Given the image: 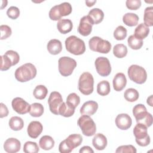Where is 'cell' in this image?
<instances>
[{"instance_id":"47","label":"cell","mask_w":153,"mask_h":153,"mask_svg":"<svg viewBox=\"0 0 153 153\" xmlns=\"http://www.w3.org/2000/svg\"><path fill=\"white\" fill-rule=\"evenodd\" d=\"M0 108V118H4L7 117L8 115V110L5 105L3 103H1Z\"/></svg>"},{"instance_id":"40","label":"cell","mask_w":153,"mask_h":153,"mask_svg":"<svg viewBox=\"0 0 153 153\" xmlns=\"http://www.w3.org/2000/svg\"><path fill=\"white\" fill-rule=\"evenodd\" d=\"M1 71H7L9 69L11 66H13V63L10 59L5 54L3 56H1Z\"/></svg>"},{"instance_id":"30","label":"cell","mask_w":153,"mask_h":153,"mask_svg":"<svg viewBox=\"0 0 153 153\" xmlns=\"http://www.w3.org/2000/svg\"><path fill=\"white\" fill-rule=\"evenodd\" d=\"M48 93V90L47 87L44 85H37L33 91L34 97L39 100H42L45 98Z\"/></svg>"},{"instance_id":"49","label":"cell","mask_w":153,"mask_h":153,"mask_svg":"<svg viewBox=\"0 0 153 153\" xmlns=\"http://www.w3.org/2000/svg\"><path fill=\"white\" fill-rule=\"evenodd\" d=\"M96 2V1H86L85 4L87 7H92Z\"/></svg>"},{"instance_id":"11","label":"cell","mask_w":153,"mask_h":153,"mask_svg":"<svg viewBox=\"0 0 153 153\" xmlns=\"http://www.w3.org/2000/svg\"><path fill=\"white\" fill-rule=\"evenodd\" d=\"M97 72L102 76H107L111 72L110 62L106 57H99L94 62Z\"/></svg>"},{"instance_id":"37","label":"cell","mask_w":153,"mask_h":153,"mask_svg":"<svg viewBox=\"0 0 153 153\" xmlns=\"http://www.w3.org/2000/svg\"><path fill=\"white\" fill-rule=\"evenodd\" d=\"M66 103L71 107L75 109L80 103V97L75 93H70L67 97Z\"/></svg>"},{"instance_id":"22","label":"cell","mask_w":153,"mask_h":153,"mask_svg":"<svg viewBox=\"0 0 153 153\" xmlns=\"http://www.w3.org/2000/svg\"><path fill=\"white\" fill-rule=\"evenodd\" d=\"M48 51L53 55L59 54L62 50V45L59 39H53L48 41L47 45Z\"/></svg>"},{"instance_id":"38","label":"cell","mask_w":153,"mask_h":153,"mask_svg":"<svg viewBox=\"0 0 153 153\" xmlns=\"http://www.w3.org/2000/svg\"><path fill=\"white\" fill-rule=\"evenodd\" d=\"M39 151L37 143L35 142L27 141L23 146V151L25 153H36Z\"/></svg>"},{"instance_id":"5","label":"cell","mask_w":153,"mask_h":153,"mask_svg":"<svg viewBox=\"0 0 153 153\" xmlns=\"http://www.w3.org/2000/svg\"><path fill=\"white\" fill-rule=\"evenodd\" d=\"M72 8L69 2H63L60 4L54 5L49 11V17L51 20H59L63 16L69 15L72 13Z\"/></svg>"},{"instance_id":"36","label":"cell","mask_w":153,"mask_h":153,"mask_svg":"<svg viewBox=\"0 0 153 153\" xmlns=\"http://www.w3.org/2000/svg\"><path fill=\"white\" fill-rule=\"evenodd\" d=\"M128 45L133 50H139L143 45V41L135 37L133 35H130L127 39Z\"/></svg>"},{"instance_id":"29","label":"cell","mask_w":153,"mask_h":153,"mask_svg":"<svg viewBox=\"0 0 153 153\" xmlns=\"http://www.w3.org/2000/svg\"><path fill=\"white\" fill-rule=\"evenodd\" d=\"M111 91L110 84L108 81H102L98 83L97 85V93L102 96L108 95Z\"/></svg>"},{"instance_id":"12","label":"cell","mask_w":153,"mask_h":153,"mask_svg":"<svg viewBox=\"0 0 153 153\" xmlns=\"http://www.w3.org/2000/svg\"><path fill=\"white\" fill-rule=\"evenodd\" d=\"M63 99L60 93L53 91L50 93L48 99V103L50 111L54 115H59V110L63 103Z\"/></svg>"},{"instance_id":"28","label":"cell","mask_w":153,"mask_h":153,"mask_svg":"<svg viewBox=\"0 0 153 153\" xmlns=\"http://www.w3.org/2000/svg\"><path fill=\"white\" fill-rule=\"evenodd\" d=\"M66 140L71 148L74 149L81 144L82 142V137L79 134H70Z\"/></svg>"},{"instance_id":"9","label":"cell","mask_w":153,"mask_h":153,"mask_svg":"<svg viewBox=\"0 0 153 153\" xmlns=\"http://www.w3.org/2000/svg\"><path fill=\"white\" fill-rule=\"evenodd\" d=\"M78 125L82 134L86 136H91L96 133V124L88 115H82L80 117L78 120Z\"/></svg>"},{"instance_id":"46","label":"cell","mask_w":153,"mask_h":153,"mask_svg":"<svg viewBox=\"0 0 153 153\" xmlns=\"http://www.w3.org/2000/svg\"><path fill=\"white\" fill-rule=\"evenodd\" d=\"M59 152L61 153H69L72 152L73 149L71 148V147L65 139L60 143L59 146Z\"/></svg>"},{"instance_id":"42","label":"cell","mask_w":153,"mask_h":153,"mask_svg":"<svg viewBox=\"0 0 153 153\" xmlns=\"http://www.w3.org/2000/svg\"><path fill=\"white\" fill-rule=\"evenodd\" d=\"M0 30H1V39H5L10 37L11 35L12 31L11 27L8 25H2L0 26Z\"/></svg>"},{"instance_id":"19","label":"cell","mask_w":153,"mask_h":153,"mask_svg":"<svg viewBox=\"0 0 153 153\" xmlns=\"http://www.w3.org/2000/svg\"><path fill=\"white\" fill-rule=\"evenodd\" d=\"M114 89L117 91H120L124 88L127 84V79L123 73H117L112 81Z\"/></svg>"},{"instance_id":"26","label":"cell","mask_w":153,"mask_h":153,"mask_svg":"<svg viewBox=\"0 0 153 153\" xmlns=\"http://www.w3.org/2000/svg\"><path fill=\"white\" fill-rule=\"evenodd\" d=\"M139 17L137 14L132 13H127L123 17V21L128 26H134L138 23Z\"/></svg>"},{"instance_id":"2","label":"cell","mask_w":153,"mask_h":153,"mask_svg":"<svg viewBox=\"0 0 153 153\" xmlns=\"http://www.w3.org/2000/svg\"><path fill=\"white\" fill-rule=\"evenodd\" d=\"M65 43L66 50L74 55L82 54L85 51V45L83 40L75 35L67 38Z\"/></svg>"},{"instance_id":"32","label":"cell","mask_w":153,"mask_h":153,"mask_svg":"<svg viewBox=\"0 0 153 153\" xmlns=\"http://www.w3.org/2000/svg\"><path fill=\"white\" fill-rule=\"evenodd\" d=\"M113 53L117 58H123L127 54V48L123 44H116L114 47Z\"/></svg>"},{"instance_id":"35","label":"cell","mask_w":153,"mask_h":153,"mask_svg":"<svg viewBox=\"0 0 153 153\" xmlns=\"http://www.w3.org/2000/svg\"><path fill=\"white\" fill-rule=\"evenodd\" d=\"M75 109L71 107L66 103L63 102L59 110V114L65 117H69L74 115Z\"/></svg>"},{"instance_id":"43","label":"cell","mask_w":153,"mask_h":153,"mask_svg":"<svg viewBox=\"0 0 153 153\" xmlns=\"http://www.w3.org/2000/svg\"><path fill=\"white\" fill-rule=\"evenodd\" d=\"M7 14L9 18L15 20L19 17L20 10L17 7L14 6H11L8 8L7 11Z\"/></svg>"},{"instance_id":"18","label":"cell","mask_w":153,"mask_h":153,"mask_svg":"<svg viewBox=\"0 0 153 153\" xmlns=\"http://www.w3.org/2000/svg\"><path fill=\"white\" fill-rule=\"evenodd\" d=\"M98 109V104L93 100H89L85 102L80 108V113L85 115H92L96 113Z\"/></svg>"},{"instance_id":"20","label":"cell","mask_w":153,"mask_h":153,"mask_svg":"<svg viewBox=\"0 0 153 153\" xmlns=\"http://www.w3.org/2000/svg\"><path fill=\"white\" fill-rule=\"evenodd\" d=\"M92 143L93 146L99 151L103 150L107 146V139L102 133H97L93 138Z\"/></svg>"},{"instance_id":"48","label":"cell","mask_w":153,"mask_h":153,"mask_svg":"<svg viewBox=\"0 0 153 153\" xmlns=\"http://www.w3.org/2000/svg\"><path fill=\"white\" fill-rule=\"evenodd\" d=\"M79 153H93L94 151L88 146H82L79 151Z\"/></svg>"},{"instance_id":"45","label":"cell","mask_w":153,"mask_h":153,"mask_svg":"<svg viewBox=\"0 0 153 153\" xmlns=\"http://www.w3.org/2000/svg\"><path fill=\"white\" fill-rule=\"evenodd\" d=\"M126 5L129 10H137L141 6V1L140 0H127Z\"/></svg>"},{"instance_id":"7","label":"cell","mask_w":153,"mask_h":153,"mask_svg":"<svg viewBox=\"0 0 153 153\" xmlns=\"http://www.w3.org/2000/svg\"><path fill=\"white\" fill-rule=\"evenodd\" d=\"M147 127L141 123H137L133 128V134L137 145L146 146L150 143V137L148 134Z\"/></svg>"},{"instance_id":"25","label":"cell","mask_w":153,"mask_h":153,"mask_svg":"<svg viewBox=\"0 0 153 153\" xmlns=\"http://www.w3.org/2000/svg\"><path fill=\"white\" fill-rule=\"evenodd\" d=\"M54 140L50 136L45 135L41 137L39 141V145L41 148L44 150H50L54 146Z\"/></svg>"},{"instance_id":"1","label":"cell","mask_w":153,"mask_h":153,"mask_svg":"<svg viewBox=\"0 0 153 153\" xmlns=\"http://www.w3.org/2000/svg\"><path fill=\"white\" fill-rule=\"evenodd\" d=\"M36 73L35 66L30 63H27L16 70L14 76L18 81L24 82L33 79L36 76Z\"/></svg>"},{"instance_id":"21","label":"cell","mask_w":153,"mask_h":153,"mask_svg":"<svg viewBox=\"0 0 153 153\" xmlns=\"http://www.w3.org/2000/svg\"><path fill=\"white\" fill-rule=\"evenodd\" d=\"M93 25H97L102 22L104 17L103 11L99 8H95L91 10L87 15Z\"/></svg>"},{"instance_id":"34","label":"cell","mask_w":153,"mask_h":153,"mask_svg":"<svg viewBox=\"0 0 153 153\" xmlns=\"http://www.w3.org/2000/svg\"><path fill=\"white\" fill-rule=\"evenodd\" d=\"M124 96L127 101L130 102H133L138 99L139 94L136 89L130 88L125 91L124 93Z\"/></svg>"},{"instance_id":"10","label":"cell","mask_w":153,"mask_h":153,"mask_svg":"<svg viewBox=\"0 0 153 153\" xmlns=\"http://www.w3.org/2000/svg\"><path fill=\"white\" fill-rule=\"evenodd\" d=\"M76 67V62L69 57H62L58 60L59 71L63 76L71 75Z\"/></svg>"},{"instance_id":"15","label":"cell","mask_w":153,"mask_h":153,"mask_svg":"<svg viewBox=\"0 0 153 153\" xmlns=\"http://www.w3.org/2000/svg\"><path fill=\"white\" fill-rule=\"evenodd\" d=\"M132 124L131 117L127 114H118L115 118V124L117 127L121 130L128 129Z\"/></svg>"},{"instance_id":"31","label":"cell","mask_w":153,"mask_h":153,"mask_svg":"<svg viewBox=\"0 0 153 153\" xmlns=\"http://www.w3.org/2000/svg\"><path fill=\"white\" fill-rule=\"evenodd\" d=\"M29 112L32 117H41L44 113V107L39 103H33L30 105V108Z\"/></svg>"},{"instance_id":"3","label":"cell","mask_w":153,"mask_h":153,"mask_svg":"<svg viewBox=\"0 0 153 153\" xmlns=\"http://www.w3.org/2000/svg\"><path fill=\"white\" fill-rule=\"evenodd\" d=\"M133 114L137 123H141L149 127L152 124V116L148 112L146 107L142 104H137L133 108Z\"/></svg>"},{"instance_id":"6","label":"cell","mask_w":153,"mask_h":153,"mask_svg":"<svg viewBox=\"0 0 153 153\" xmlns=\"http://www.w3.org/2000/svg\"><path fill=\"white\" fill-rule=\"evenodd\" d=\"M88 45L93 51L103 54L108 53L111 49V44L99 36L92 37L88 41Z\"/></svg>"},{"instance_id":"41","label":"cell","mask_w":153,"mask_h":153,"mask_svg":"<svg viewBox=\"0 0 153 153\" xmlns=\"http://www.w3.org/2000/svg\"><path fill=\"white\" fill-rule=\"evenodd\" d=\"M136 149L131 145H122L117 148L115 151L116 153H136Z\"/></svg>"},{"instance_id":"4","label":"cell","mask_w":153,"mask_h":153,"mask_svg":"<svg viewBox=\"0 0 153 153\" xmlns=\"http://www.w3.org/2000/svg\"><path fill=\"white\" fill-rule=\"evenodd\" d=\"M94 78L93 75L88 72L82 73L79 76L78 88L79 91L84 95H89L93 91Z\"/></svg>"},{"instance_id":"23","label":"cell","mask_w":153,"mask_h":153,"mask_svg":"<svg viewBox=\"0 0 153 153\" xmlns=\"http://www.w3.org/2000/svg\"><path fill=\"white\" fill-rule=\"evenodd\" d=\"M58 30L62 34L70 32L73 28V23L69 19H60L57 23Z\"/></svg>"},{"instance_id":"17","label":"cell","mask_w":153,"mask_h":153,"mask_svg":"<svg viewBox=\"0 0 153 153\" xmlns=\"http://www.w3.org/2000/svg\"><path fill=\"white\" fill-rule=\"evenodd\" d=\"M42 124L37 121H31L27 126V131L29 137L33 139L37 138L42 131Z\"/></svg>"},{"instance_id":"16","label":"cell","mask_w":153,"mask_h":153,"mask_svg":"<svg viewBox=\"0 0 153 153\" xmlns=\"http://www.w3.org/2000/svg\"><path fill=\"white\" fill-rule=\"evenodd\" d=\"M20 142L14 137L7 139L4 143V149L8 153H16L20 151Z\"/></svg>"},{"instance_id":"13","label":"cell","mask_w":153,"mask_h":153,"mask_svg":"<svg viewBox=\"0 0 153 153\" xmlns=\"http://www.w3.org/2000/svg\"><path fill=\"white\" fill-rule=\"evenodd\" d=\"M13 109L19 114H25L29 112L30 105L21 97H16L11 102Z\"/></svg>"},{"instance_id":"27","label":"cell","mask_w":153,"mask_h":153,"mask_svg":"<svg viewBox=\"0 0 153 153\" xmlns=\"http://www.w3.org/2000/svg\"><path fill=\"white\" fill-rule=\"evenodd\" d=\"M8 124L10 128L14 131L20 130L24 126V122L22 118L17 116L11 117L9 120Z\"/></svg>"},{"instance_id":"33","label":"cell","mask_w":153,"mask_h":153,"mask_svg":"<svg viewBox=\"0 0 153 153\" xmlns=\"http://www.w3.org/2000/svg\"><path fill=\"white\" fill-rule=\"evenodd\" d=\"M144 24L149 27L153 26V7H146L144 11L143 14Z\"/></svg>"},{"instance_id":"50","label":"cell","mask_w":153,"mask_h":153,"mask_svg":"<svg viewBox=\"0 0 153 153\" xmlns=\"http://www.w3.org/2000/svg\"><path fill=\"white\" fill-rule=\"evenodd\" d=\"M147 103L149 104L151 106H152V95H151L148 99H147Z\"/></svg>"},{"instance_id":"39","label":"cell","mask_w":153,"mask_h":153,"mask_svg":"<svg viewBox=\"0 0 153 153\" xmlns=\"http://www.w3.org/2000/svg\"><path fill=\"white\" fill-rule=\"evenodd\" d=\"M114 36L117 40H123L127 36V29L123 26H118L114 32Z\"/></svg>"},{"instance_id":"8","label":"cell","mask_w":153,"mask_h":153,"mask_svg":"<svg viewBox=\"0 0 153 153\" xmlns=\"http://www.w3.org/2000/svg\"><path fill=\"white\" fill-rule=\"evenodd\" d=\"M127 74L130 80L139 84H143L147 79L145 69L137 65H131L128 69Z\"/></svg>"},{"instance_id":"14","label":"cell","mask_w":153,"mask_h":153,"mask_svg":"<svg viewBox=\"0 0 153 153\" xmlns=\"http://www.w3.org/2000/svg\"><path fill=\"white\" fill-rule=\"evenodd\" d=\"M93 25L91 23L89 17L88 16H85L82 17L79 21L78 31L81 35L87 36L91 33Z\"/></svg>"},{"instance_id":"44","label":"cell","mask_w":153,"mask_h":153,"mask_svg":"<svg viewBox=\"0 0 153 153\" xmlns=\"http://www.w3.org/2000/svg\"><path fill=\"white\" fill-rule=\"evenodd\" d=\"M5 54L7 55L10 59V60L12 62L13 66H14L19 63L20 60V56L16 51L13 50H8L6 51Z\"/></svg>"},{"instance_id":"24","label":"cell","mask_w":153,"mask_h":153,"mask_svg":"<svg viewBox=\"0 0 153 153\" xmlns=\"http://www.w3.org/2000/svg\"><path fill=\"white\" fill-rule=\"evenodd\" d=\"M149 33V27L146 26L144 23L139 24L135 29L134 36L140 39H143L147 37Z\"/></svg>"}]
</instances>
